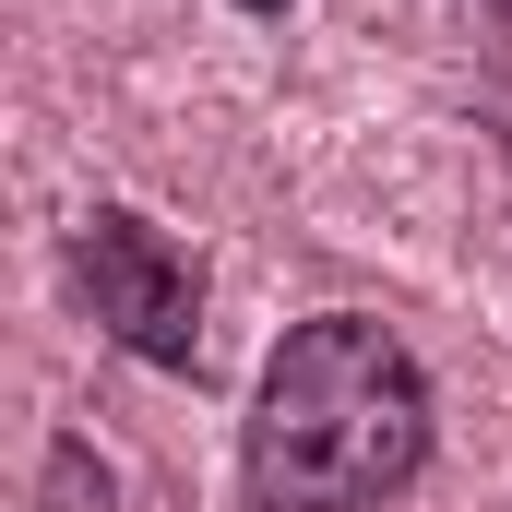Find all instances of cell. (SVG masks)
I'll return each instance as SVG.
<instances>
[{
	"mask_svg": "<svg viewBox=\"0 0 512 512\" xmlns=\"http://www.w3.org/2000/svg\"><path fill=\"white\" fill-rule=\"evenodd\" d=\"M60 262H72V298L96 310V334L120 358H143V370H203V274H191V251L155 215L84 203Z\"/></svg>",
	"mask_w": 512,
	"mask_h": 512,
	"instance_id": "7a4b0ae2",
	"label": "cell"
},
{
	"mask_svg": "<svg viewBox=\"0 0 512 512\" xmlns=\"http://www.w3.org/2000/svg\"><path fill=\"white\" fill-rule=\"evenodd\" d=\"M453 24L477 48V108H489V131H501V155H512V0H453Z\"/></svg>",
	"mask_w": 512,
	"mask_h": 512,
	"instance_id": "3957f363",
	"label": "cell"
},
{
	"mask_svg": "<svg viewBox=\"0 0 512 512\" xmlns=\"http://www.w3.org/2000/svg\"><path fill=\"white\" fill-rule=\"evenodd\" d=\"M239 12H251V24H274V12H286V0H239Z\"/></svg>",
	"mask_w": 512,
	"mask_h": 512,
	"instance_id": "277c9868",
	"label": "cell"
},
{
	"mask_svg": "<svg viewBox=\"0 0 512 512\" xmlns=\"http://www.w3.org/2000/svg\"><path fill=\"white\" fill-rule=\"evenodd\" d=\"M441 405L382 310H310L274 334L239 417V512H382L429 477Z\"/></svg>",
	"mask_w": 512,
	"mask_h": 512,
	"instance_id": "6da1fadb",
	"label": "cell"
}]
</instances>
